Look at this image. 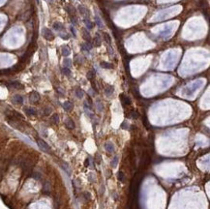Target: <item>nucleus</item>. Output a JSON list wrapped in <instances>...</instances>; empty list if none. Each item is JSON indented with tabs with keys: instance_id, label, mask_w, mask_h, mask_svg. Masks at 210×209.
I'll use <instances>...</instances> for the list:
<instances>
[{
	"instance_id": "1",
	"label": "nucleus",
	"mask_w": 210,
	"mask_h": 209,
	"mask_svg": "<svg viewBox=\"0 0 210 209\" xmlns=\"http://www.w3.org/2000/svg\"><path fill=\"white\" fill-rule=\"evenodd\" d=\"M37 143H38V146L40 147L41 150H43L44 152H46V153H51V147L46 141H44L41 139H37Z\"/></svg>"
},
{
	"instance_id": "2",
	"label": "nucleus",
	"mask_w": 210,
	"mask_h": 209,
	"mask_svg": "<svg viewBox=\"0 0 210 209\" xmlns=\"http://www.w3.org/2000/svg\"><path fill=\"white\" fill-rule=\"evenodd\" d=\"M42 33H43V36L45 37V39L47 40V41H52V40L54 39V35H53V33L51 32V30L48 29V28H47V27L43 28Z\"/></svg>"
},
{
	"instance_id": "3",
	"label": "nucleus",
	"mask_w": 210,
	"mask_h": 209,
	"mask_svg": "<svg viewBox=\"0 0 210 209\" xmlns=\"http://www.w3.org/2000/svg\"><path fill=\"white\" fill-rule=\"evenodd\" d=\"M29 100L31 103H37L39 100H40V95L38 92H32L29 96Z\"/></svg>"
},
{
	"instance_id": "4",
	"label": "nucleus",
	"mask_w": 210,
	"mask_h": 209,
	"mask_svg": "<svg viewBox=\"0 0 210 209\" xmlns=\"http://www.w3.org/2000/svg\"><path fill=\"white\" fill-rule=\"evenodd\" d=\"M65 126L68 128L69 130H73V129H75V122L73 121V120L71 119V118H66L65 119Z\"/></svg>"
},
{
	"instance_id": "5",
	"label": "nucleus",
	"mask_w": 210,
	"mask_h": 209,
	"mask_svg": "<svg viewBox=\"0 0 210 209\" xmlns=\"http://www.w3.org/2000/svg\"><path fill=\"white\" fill-rule=\"evenodd\" d=\"M82 36H83V39L86 41V43H90V42H91V36H90V33H89V31H87L86 28H83V29H82Z\"/></svg>"
},
{
	"instance_id": "6",
	"label": "nucleus",
	"mask_w": 210,
	"mask_h": 209,
	"mask_svg": "<svg viewBox=\"0 0 210 209\" xmlns=\"http://www.w3.org/2000/svg\"><path fill=\"white\" fill-rule=\"evenodd\" d=\"M13 102L15 104H22V103H23V97H22L21 95H19V94L15 95L14 97H13Z\"/></svg>"
},
{
	"instance_id": "7",
	"label": "nucleus",
	"mask_w": 210,
	"mask_h": 209,
	"mask_svg": "<svg viewBox=\"0 0 210 209\" xmlns=\"http://www.w3.org/2000/svg\"><path fill=\"white\" fill-rule=\"evenodd\" d=\"M105 148H106V150L109 152V153H113L114 152V145L112 142H106L105 143Z\"/></svg>"
},
{
	"instance_id": "8",
	"label": "nucleus",
	"mask_w": 210,
	"mask_h": 209,
	"mask_svg": "<svg viewBox=\"0 0 210 209\" xmlns=\"http://www.w3.org/2000/svg\"><path fill=\"white\" fill-rule=\"evenodd\" d=\"M24 111H25V113L27 115H29V116H35V115H37V111L33 108H24Z\"/></svg>"
},
{
	"instance_id": "9",
	"label": "nucleus",
	"mask_w": 210,
	"mask_h": 209,
	"mask_svg": "<svg viewBox=\"0 0 210 209\" xmlns=\"http://www.w3.org/2000/svg\"><path fill=\"white\" fill-rule=\"evenodd\" d=\"M80 47H82V50L86 51V52H89V51L92 50L93 46H92L90 43H84V44H82Z\"/></svg>"
},
{
	"instance_id": "10",
	"label": "nucleus",
	"mask_w": 210,
	"mask_h": 209,
	"mask_svg": "<svg viewBox=\"0 0 210 209\" xmlns=\"http://www.w3.org/2000/svg\"><path fill=\"white\" fill-rule=\"evenodd\" d=\"M120 100H121V102H122L123 104H126V106L131 104V100L129 99V97H127L125 94H121L120 95Z\"/></svg>"
},
{
	"instance_id": "11",
	"label": "nucleus",
	"mask_w": 210,
	"mask_h": 209,
	"mask_svg": "<svg viewBox=\"0 0 210 209\" xmlns=\"http://www.w3.org/2000/svg\"><path fill=\"white\" fill-rule=\"evenodd\" d=\"M63 108H64V109H65L66 111H71L73 109V108H74V104H73L71 102H69V101H66V102H64V104H63Z\"/></svg>"
},
{
	"instance_id": "12",
	"label": "nucleus",
	"mask_w": 210,
	"mask_h": 209,
	"mask_svg": "<svg viewBox=\"0 0 210 209\" xmlns=\"http://www.w3.org/2000/svg\"><path fill=\"white\" fill-rule=\"evenodd\" d=\"M113 92H114V88H113V86H111V85H108L106 88H105V94H106L107 96H111L112 94H113Z\"/></svg>"
},
{
	"instance_id": "13",
	"label": "nucleus",
	"mask_w": 210,
	"mask_h": 209,
	"mask_svg": "<svg viewBox=\"0 0 210 209\" xmlns=\"http://www.w3.org/2000/svg\"><path fill=\"white\" fill-rule=\"evenodd\" d=\"M52 28L54 30H56V31H61V30L64 29V26H63V24H62L61 22L56 21V22H54L53 24H52Z\"/></svg>"
},
{
	"instance_id": "14",
	"label": "nucleus",
	"mask_w": 210,
	"mask_h": 209,
	"mask_svg": "<svg viewBox=\"0 0 210 209\" xmlns=\"http://www.w3.org/2000/svg\"><path fill=\"white\" fill-rule=\"evenodd\" d=\"M93 44H94V46H101V44H102V38L100 37L99 34H96V35H95V38H94V40H93Z\"/></svg>"
},
{
	"instance_id": "15",
	"label": "nucleus",
	"mask_w": 210,
	"mask_h": 209,
	"mask_svg": "<svg viewBox=\"0 0 210 209\" xmlns=\"http://www.w3.org/2000/svg\"><path fill=\"white\" fill-rule=\"evenodd\" d=\"M78 9L79 13L82 14V15H89V14H88V10L86 9V8H85L83 5H79Z\"/></svg>"
},
{
	"instance_id": "16",
	"label": "nucleus",
	"mask_w": 210,
	"mask_h": 209,
	"mask_svg": "<svg viewBox=\"0 0 210 209\" xmlns=\"http://www.w3.org/2000/svg\"><path fill=\"white\" fill-rule=\"evenodd\" d=\"M100 65H101V67L104 68V69H111V68H112V64H111V63L105 62V61L101 62V63H100Z\"/></svg>"
},
{
	"instance_id": "17",
	"label": "nucleus",
	"mask_w": 210,
	"mask_h": 209,
	"mask_svg": "<svg viewBox=\"0 0 210 209\" xmlns=\"http://www.w3.org/2000/svg\"><path fill=\"white\" fill-rule=\"evenodd\" d=\"M84 23H85V25H86V27H87L88 29H92V28L94 27V24L90 21V19H88V18H85V19H84Z\"/></svg>"
},
{
	"instance_id": "18",
	"label": "nucleus",
	"mask_w": 210,
	"mask_h": 209,
	"mask_svg": "<svg viewBox=\"0 0 210 209\" xmlns=\"http://www.w3.org/2000/svg\"><path fill=\"white\" fill-rule=\"evenodd\" d=\"M71 53V50L68 46H62V55L63 56H68L70 55Z\"/></svg>"
},
{
	"instance_id": "19",
	"label": "nucleus",
	"mask_w": 210,
	"mask_h": 209,
	"mask_svg": "<svg viewBox=\"0 0 210 209\" xmlns=\"http://www.w3.org/2000/svg\"><path fill=\"white\" fill-rule=\"evenodd\" d=\"M86 77H87V78L89 79V80H92V79H94V78H95V72H94L93 70L89 71V72H88V73H87Z\"/></svg>"
},
{
	"instance_id": "20",
	"label": "nucleus",
	"mask_w": 210,
	"mask_h": 209,
	"mask_svg": "<svg viewBox=\"0 0 210 209\" xmlns=\"http://www.w3.org/2000/svg\"><path fill=\"white\" fill-rule=\"evenodd\" d=\"M62 73H63V75H65L67 77H70L71 76V70H70V68L64 67V68H62Z\"/></svg>"
},
{
	"instance_id": "21",
	"label": "nucleus",
	"mask_w": 210,
	"mask_h": 209,
	"mask_svg": "<svg viewBox=\"0 0 210 209\" xmlns=\"http://www.w3.org/2000/svg\"><path fill=\"white\" fill-rule=\"evenodd\" d=\"M118 156H114L113 158H112V160H111V166L112 167H115L116 166H117V164H118Z\"/></svg>"
},
{
	"instance_id": "22",
	"label": "nucleus",
	"mask_w": 210,
	"mask_h": 209,
	"mask_svg": "<svg viewBox=\"0 0 210 209\" xmlns=\"http://www.w3.org/2000/svg\"><path fill=\"white\" fill-rule=\"evenodd\" d=\"M103 36H104L105 41H106L109 45H110V44H111V39H110L109 34V33H104V34H103Z\"/></svg>"
},
{
	"instance_id": "23",
	"label": "nucleus",
	"mask_w": 210,
	"mask_h": 209,
	"mask_svg": "<svg viewBox=\"0 0 210 209\" xmlns=\"http://www.w3.org/2000/svg\"><path fill=\"white\" fill-rule=\"evenodd\" d=\"M51 121H52V123H54V124H58L59 123V116H58V114H53L52 116H51Z\"/></svg>"
},
{
	"instance_id": "24",
	"label": "nucleus",
	"mask_w": 210,
	"mask_h": 209,
	"mask_svg": "<svg viewBox=\"0 0 210 209\" xmlns=\"http://www.w3.org/2000/svg\"><path fill=\"white\" fill-rule=\"evenodd\" d=\"M10 85L14 88H22V85L19 81H12V82H10Z\"/></svg>"
},
{
	"instance_id": "25",
	"label": "nucleus",
	"mask_w": 210,
	"mask_h": 209,
	"mask_svg": "<svg viewBox=\"0 0 210 209\" xmlns=\"http://www.w3.org/2000/svg\"><path fill=\"white\" fill-rule=\"evenodd\" d=\"M76 96H77L78 98L82 99L83 97V91L82 89H79V88H78V89L76 90Z\"/></svg>"
},
{
	"instance_id": "26",
	"label": "nucleus",
	"mask_w": 210,
	"mask_h": 209,
	"mask_svg": "<svg viewBox=\"0 0 210 209\" xmlns=\"http://www.w3.org/2000/svg\"><path fill=\"white\" fill-rule=\"evenodd\" d=\"M65 10L68 12V14H70V15H73V14H75V9L73 7H71L70 5H67L66 7H65Z\"/></svg>"
},
{
	"instance_id": "27",
	"label": "nucleus",
	"mask_w": 210,
	"mask_h": 209,
	"mask_svg": "<svg viewBox=\"0 0 210 209\" xmlns=\"http://www.w3.org/2000/svg\"><path fill=\"white\" fill-rule=\"evenodd\" d=\"M32 177H33L34 179H36V180H40L42 178V174L40 173V172H37V171H35L33 174H32Z\"/></svg>"
},
{
	"instance_id": "28",
	"label": "nucleus",
	"mask_w": 210,
	"mask_h": 209,
	"mask_svg": "<svg viewBox=\"0 0 210 209\" xmlns=\"http://www.w3.org/2000/svg\"><path fill=\"white\" fill-rule=\"evenodd\" d=\"M63 64H64V67H67V68H70L71 65H72V62H71V59H64L63 61Z\"/></svg>"
},
{
	"instance_id": "29",
	"label": "nucleus",
	"mask_w": 210,
	"mask_h": 209,
	"mask_svg": "<svg viewBox=\"0 0 210 209\" xmlns=\"http://www.w3.org/2000/svg\"><path fill=\"white\" fill-rule=\"evenodd\" d=\"M95 19H96V23H97V25H98L100 28H102L103 27V23H102V20H101V19L98 17V15H95Z\"/></svg>"
},
{
	"instance_id": "30",
	"label": "nucleus",
	"mask_w": 210,
	"mask_h": 209,
	"mask_svg": "<svg viewBox=\"0 0 210 209\" xmlns=\"http://www.w3.org/2000/svg\"><path fill=\"white\" fill-rule=\"evenodd\" d=\"M124 179H125V174H124V172L119 171V172H118V180L121 181V182H123Z\"/></svg>"
},
{
	"instance_id": "31",
	"label": "nucleus",
	"mask_w": 210,
	"mask_h": 209,
	"mask_svg": "<svg viewBox=\"0 0 210 209\" xmlns=\"http://www.w3.org/2000/svg\"><path fill=\"white\" fill-rule=\"evenodd\" d=\"M130 117L133 118V119H136V118L139 117V113L136 111H134L133 110V111H131V113H130Z\"/></svg>"
},
{
	"instance_id": "32",
	"label": "nucleus",
	"mask_w": 210,
	"mask_h": 209,
	"mask_svg": "<svg viewBox=\"0 0 210 209\" xmlns=\"http://www.w3.org/2000/svg\"><path fill=\"white\" fill-rule=\"evenodd\" d=\"M51 113V108H46L44 109V114L45 115H50Z\"/></svg>"
},
{
	"instance_id": "33",
	"label": "nucleus",
	"mask_w": 210,
	"mask_h": 209,
	"mask_svg": "<svg viewBox=\"0 0 210 209\" xmlns=\"http://www.w3.org/2000/svg\"><path fill=\"white\" fill-rule=\"evenodd\" d=\"M97 109H98L99 111L103 110V104H102L101 101H97Z\"/></svg>"
},
{
	"instance_id": "34",
	"label": "nucleus",
	"mask_w": 210,
	"mask_h": 209,
	"mask_svg": "<svg viewBox=\"0 0 210 209\" xmlns=\"http://www.w3.org/2000/svg\"><path fill=\"white\" fill-rule=\"evenodd\" d=\"M95 178H96V176L93 174V173H90L89 174V176H88V180H89L90 182H95Z\"/></svg>"
},
{
	"instance_id": "35",
	"label": "nucleus",
	"mask_w": 210,
	"mask_h": 209,
	"mask_svg": "<svg viewBox=\"0 0 210 209\" xmlns=\"http://www.w3.org/2000/svg\"><path fill=\"white\" fill-rule=\"evenodd\" d=\"M59 36H60L62 39H64V40H68L69 37H70L69 34H62V33H59Z\"/></svg>"
},
{
	"instance_id": "36",
	"label": "nucleus",
	"mask_w": 210,
	"mask_h": 209,
	"mask_svg": "<svg viewBox=\"0 0 210 209\" xmlns=\"http://www.w3.org/2000/svg\"><path fill=\"white\" fill-rule=\"evenodd\" d=\"M71 20H72V23H73L74 25H77V24H78V21H77V19H76V18H73V17H72V18H71Z\"/></svg>"
},
{
	"instance_id": "37",
	"label": "nucleus",
	"mask_w": 210,
	"mask_h": 209,
	"mask_svg": "<svg viewBox=\"0 0 210 209\" xmlns=\"http://www.w3.org/2000/svg\"><path fill=\"white\" fill-rule=\"evenodd\" d=\"M71 31H72L73 35H74V37H77V33H76V30H75V28L73 27V26H71Z\"/></svg>"
},
{
	"instance_id": "38",
	"label": "nucleus",
	"mask_w": 210,
	"mask_h": 209,
	"mask_svg": "<svg viewBox=\"0 0 210 209\" xmlns=\"http://www.w3.org/2000/svg\"><path fill=\"white\" fill-rule=\"evenodd\" d=\"M96 162H97V164H100V162H101V156L99 154L96 157Z\"/></svg>"
},
{
	"instance_id": "39",
	"label": "nucleus",
	"mask_w": 210,
	"mask_h": 209,
	"mask_svg": "<svg viewBox=\"0 0 210 209\" xmlns=\"http://www.w3.org/2000/svg\"><path fill=\"white\" fill-rule=\"evenodd\" d=\"M108 50L109 51V54H110V55H111V54H114V50H111V47H110V46L108 47Z\"/></svg>"
}]
</instances>
